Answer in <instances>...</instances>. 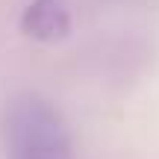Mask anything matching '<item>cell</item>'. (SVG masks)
I'll list each match as a JSON object with an SVG mask.
<instances>
[{
  "label": "cell",
  "mask_w": 159,
  "mask_h": 159,
  "mask_svg": "<svg viewBox=\"0 0 159 159\" xmlns=\"http://www.w3.org/2000/svg\"><path fill=\"white\" fill-rule=\"evenodd\" d=\"M0 142L6 159H74L68 121L39 91H18L6 100Z\"/></svg>",
  "instance_id": "cell-1"
},
{
  "label": "cell",
  "mask_w": 159,
  "mask_h": 159,
  "mask_svg": "<svg viewBox=\"0 0 159 159\" xmlns=\"http://www.w3.org/2000/svg\"><path fill=\"white\" fill-rule=\"evenodd\" d=\"M21 30L35 41H59L71 30L68 0H30L21 15Z\"/></svg>",
  "instance_id": "cell-2"
}]
</instances>
